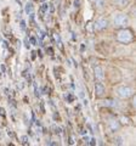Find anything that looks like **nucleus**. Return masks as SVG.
Instances as JSON below:
<instances>
[{
  "instance_id": "22",
  "label": "nucleus",
  "mask_w": 136,
  "mask_h": 146,
  "mask_svg": "<svg viewBox=\"0 0 136 146\" xmlns=\"http://www.w3.org/2000/svg\"><path fill=\"white\" fill-rule=\"evenodd\" d=\"M49 91H50V89L48 88V86H44V89H43V94H49Z\"/></svg>"
},
{
  "instance_id": "6",
  "label": "nucleus",
  "mask_w": 136,
  "mask_h": 146,
  "mask_svg": "<svg viewBox=\"0 0 136 146\" xmlns=\"http://www.w3.org/2000/svg\"><path fill=\"white\" fill-rule=\"evenodd\" d=\"M94 72H95V78H96V79L102 80L103 78H105V74H103V70H102V68L100 67V66H96V67H95Z\"/></svg>"
},
{
  "instance_id": "9",
  "label": "nucleus",
  "mask_w": 136,
  "mask_h": 146,
  "mask_svg": "<svg viewBox=\"0 0 136 146\" xmlns=\"http://www.w3.org/2000/svg\"><path fill=\"white\" fill-rule=\"evenodd\" d=\"M49 9H50V4L44 3V4H43V6L40 7V10H39V11H40V13H44V12H46Z\"/></svg>"
},
{
  "instance_id": "1",
  "label": "nucleus",
  "mask_w": 136,
  "mask_h": 146,
  "mask_svg": "<svg viewBox=\"0 0 136 146\" xmlns=\"http://www.w3.org/2000/svg\"><path fill=\"white\" fill-rule=\"evenodd\" d=\"M134 38V35H133V32L129 31V29H120L119 32H118V34H117V39H118V42H120V43H130L131 40H133Z\"/></svg>"
},
{
  "instance_id": "28",
  "label": "nucleus",
  "mask_w": 136,
  "mask_h": 146,
  "mask_svg": "<svg viewBox=\"0 0 136 146\" xmlns=\"http://www.w3.org/2000/svg\"><path fill=\"white\" fill-rule=\"evenodd\" d=\"M90 1H96V0H90Z\"/></svg>"
},
{
  "instance_id": "27",
  "label": "nucleus",
  "mask_w": 136,
  "mask_h": 146,
  "mask_svg": "<svg viewBox=\"0 0 136 146\" xmlns=\"http://www.w3.org/2000/svg\"><path fill=\"white\" fill-rule=\"evenodd\" d=\"M35 54H37L35 51H33V52H32V58H35Z\"/></svg>"
},
{
  "instance_id": "11",
  "label": "nucleus",
  "mask_w": 136,
  "mask_h": 146,
  "mask_svg": "<svg viewBox=\"0 0 136 146\" xmlns=\"http://www.w3.org/2000/svg\"><path fill=\"white\" fill-rule=\"evenodd\" d=\"M120 123L121 124H126V125H129L130 123H131V121H130V118H128V117H121L120 118Z\"/></svg>"
},
{
  "instance_id": "4",
  "label": "nucleus",
  "mask_w": 136,
  "mask_h": 146,
  "mask_svg": "<svg viewBox=\"0 0 136 146\" xmlns=\"http://www.w3.org/2000/svg\"><path fill=\"white\" fill-rule=\"evenodd\" d=\"M107 26H108V21L106 18H100L98 21H96V23L94 25V28L95 31H103L107 28Z\"/></svg>"
},
{
  "instance_id": "14",
  "label": "nucleus",
  "mask_w": 136,
  "mask_h": 146,
  "mask_svg": "<svg viewBox=\"0 0 136 146\" xmlns=\"http://www.w3.org/2000/svg\"><path fill=\"white\" fill-rule=\"evenodd\" d=\"M56 40H57L58 46H60V48L62 49V48H63V46H62V42H61V38H60V35H58V34H56Z\"/></svg>"
},
{
  "instance_id": "7",
  "label": "nucleus",
  "mask_w": 136,
  "mask_h": 146,
  "mask_svg": "<svg viewBox=\"0 0 136 146\" xmlns=\"http://www.w3.org/2000/svg\"><path fill=\"white\" fill-rule=\"evenodd\" d=\"M110 127H111V130L112 131H118L120 128V123L119 122H116V121H112L110 123Z\"/></svg>"
},
{
  "instance_id": "20",
  "label": "nucleus",
  "mask_w": 136,
  "mask_h": 146,
  "mask_svg": "<svg viewBox=\"0 0 136 146\" xmlns=\"http://www.w3.org/2000/svg\"><path fill=\"white\" fill-rule=\"evenodd\" d=\"M114 143H116L117 145H123V140H121L120 138H117V139L114 140Z\"/></svg>"
},
{
  "instance_id": "25",
  "label": "nucleus",
  "mask_w": 136,
  "mask_h": 146,
  "mask_svg": "<svg viewBox=\"0 0 136 146\" xmlns=\"http://www.w3.org/2000/svg\"><path fill=\"white\" fill-rule=\"evenodd\" d=\"M21 28L22 29H26V22L24 21H21Z\"/></svg>"
},
{
  "instance_id": "17",
  "label": "nucleus",
  "mask_w": 136,
  "mask_h": 146,
  "mask_svg": "<svg viewBox=\"0 0 136 146\" xmlns=\"http://www.w3.org/2000/svg\"><path fill=\"white\" fill-rule=\"evenodd\" d=\"M24 46H26L27 49H29V48H30V43H29L28 38H26V39H24Z\"/></svg>"
},
{
  "instance_id": "3",
  "label": "nucleus",
  "mask_w": 136,
  "mask_h": 146,
  "mask_svg": "<svg viewBox=\"0 0 136 146\" xmlns=\"http://www.w3.org/2000/svg\"><path fill=\"white\" fill-rule=\"evenodd\" d=\"M117 93H118V96L120 99H129L130 96H133L134 90L131 88H129V86H120V88H118Z\"/></svg>"
},
{
  "instance_id": "10",
  "label": "nucleus",
  "mask_w": 136,
  "mask_h": 146,
  "mask_svg": "<svg viewBox=\"0 0 136 146\" xmlns=\"http://www.w3.org/2000/svg\"><path fill=\"white\" fill-rule=\"evenodd\" d=\"M105 105L106 106H110V107H116L117 106V101H114V100H106Z\"/></svg>"
},
{
  "instance_id": "5",
  "label": "nucleus",
  "mask_w": 136,
  "mask_h": 146,
  "mask_svg": "<svg viewBox=\"0 0 136 146\" xmlns=\"http://www.w3.org/2000/svg\"><path fill=\"white\" fill-rule=\"evenodd\" d=\"M95 93H96L97 98L103 96V94H105V86H103L102 83H96L95 84Z\"/></svg>"
},
{
  "instance_id": "19",
  "label": "nucleus",
  "mask_w": 136,
  "mask_h": 146,
  "mask_svg": "<svg viewBox=\"0 0 136 146\" xmlns=\"http://www.w3.org/2000/svg\"><path fill=\"white\" fill-rule=\"evenodd\" d=\"M53 133L55 134H61V128H58V127H53Z\"/></svg>"
},
{
  "instance_id": "12",
  "label": "nucleus",
  "mask_w": 136,
  "mask_h": 146,
  "mask_svg": "<svg viewBox=\"0 0 136 146\" xmlns=\"http://www.w3.org/2000/svg\"><path fill=\"white\" fill-rule=\"evenodd\" d=\"M129 1H130V0H116V3L119 6H126L129 4Z\"/></svg>"
},
{
  "instance_id": "2",
  "label": "nucleus",
  "mask_w": 136,
  "mask_h": 146,
  "mask_svg": "<svg viewBox=\"0 0 136 146\" xmlns=\"http://www.w3.org/2000/svg\"><path fill=\"white\" fill-rule=\"evenodd\" d=\"M129 25V17L126 15H118L116 18H114V26L118 27V28H125L128 27Z\"/></svg>"
},
{
  "instance_id": "26",
  "label": "nucleus",
  "mask_w": 136,
  "mask_h": 146,
  "mask_svg": "<svg viewBox=\"0 0 136 146\" xmlns=\"http://www.w3.org/2000/svg\"><path fill=\"white\" fill-rule=\"evenodd\" d=\"M74 144V141H73V139L72 138H69V145H73Z\"/></svg>"
},
{
  "instance_id": "15",
  "label": "nucleus",
  "mask_w": 136,
  "mask_h": 146,
  "mask_svg": "<svg viewBox=\"0 0 136 146\" xmlns=\"http://www.w3.org/2000/svg\"><path fill=\"white\" fill-rule=\"evenodd\" d=\"M22 144H23V145L29 144L28 143V136H22Z\"/></svg>"
},
{
  "instance_id": "24",
  "label": "nucleus",
  "mask_w": 136,
  "mask_h": 146,
  "mask_svg": "<svg viewBox=\"0 0 136 146\" xmlns=\"http://www.w3.org/2000/svg\"><path fill=\"white\" fill-rule=\"evenodd\" d=\"M0 115H1L3 117H4V116H5V110H4L3 107H0Z\"/></svg>"
},
{
  "instance_id": "16",
  "label": "nucleus",
  "mask_w": 136,
  "mask_h": 146,
  "mask_svg": "<svg viewBox=\"0 0 136 146\" xmlns=\"http://www.w3.org/2000/svg\"><path fill=\"white\" fill-rule=\"evenodd\" d=\"M66 99H67L69 102H72V101L74 100V96H73V95H71V94H68V95H66Z\"/></svg>"
},
{
  "instance_id": "8",
  "label": "nucleus",
  "mask_w": 136,
  "mask_h": 146,
  "mask_svg": "<svg viewBox=\"0 0 136 146\" xmlns=\"http://www.w3.org/2000/svg\"><path fill=\"white\" fill-rule=\"evenodd\" d=\"M26 12L28 13V15H30V13H34V6L32 5L30 3H28L26 5Z\"/></svg>"
},
{
  "instance_id": "13",
  "label": "nucleus",
  "mask_w": 136,
  "mask_h": 146,
  "mask_svg": "<svg viewBox=\"0 0 136 146\" xmlns=\"http://www.w3.org/2000/svg\"><path fill=\"white\" fill-rule=\"evenodd\" d=\"M103 5H105L103 0H96V7L97 9H103Z\"/></svg>"
},
{
  "instance_id": "29",
  "label": "nucleus",
  "mask_w": 136,
  "mask_h": 146,
  "mask_svg": "<svg viewBox=\"0 0 136 146\" xmlns=\"http://www.w3.org/2000/svg\"><path fill=\"white\" fill-rule=\"evenodd\" d=\"M40 1H43V3H44V1H45V0H40Z\"/></svg>"
},
{
  "instance_id": "23",
  "label": "nucleus",
  "mask_w": 136,
  "mask_h": 146,
  "mask_svg": "<svg viewBox=\"0 0 136 146\" xmlns=\"http://www.w3.org/2000/svg\"><path fill=\"white\" fill-rule=\"evenodd\" d=\"M89 145H91V146L96 145V140H95V139H91V140H90V143H89Z\"/></svg>"
},
{
  "instance_id": "21",
  "label": "nucleus",
  "mask_w": 136,
  "mask_h": 146,
  "mask_svg": "<svg viewBox=\"0 0 136 146\" xmlns=\"http://www.w3.org/2000/svg\"><path fill=\"white\" fill-rule=\"evenodd\" d=\"M73 5H74V7H77V9L80 7V1H79V0H74Z\"/></svg>"
},
{
  "instance_id": "18",
  "label": "nucleus",
  "mask_w": 136,
  "mask_h": 146,
  "mask_svg": "<svg viewBox=\"0 0 136 146\" xmlns=\"http://www.w3.org/2000/svg\"><path fill=\"white\" fill-rule=\"evenodd\" d=\"M29 43H30V44H33V45H38V44H37V39H35L34 36H32V38L29 39Z\"/></svg>"
}]
</instances>
